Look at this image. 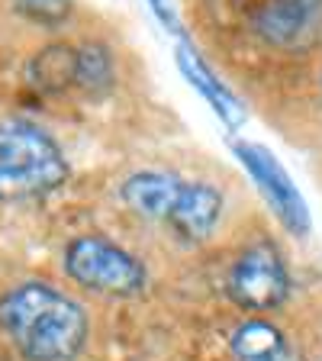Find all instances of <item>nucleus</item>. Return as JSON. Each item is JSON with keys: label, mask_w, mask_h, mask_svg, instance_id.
<instances>
[{"label": "nucleus", "mask_w": 322, "mask_h": 361, "mask_svg": "<svg viewBox=\"0 0 322 361\" xmlns=\"http://www.w3.org/2000/svg\"><path fill=\"white\" fill-rule=\"evenodd\" d=\"M0 329L26 361H71L87 342V313L58 287L30 281L0 297Z\"/></svg>", "instance_id": "1"}, {"label": "nucleus", "mask_w": 322, "mask_h": 361, "mask_svg": "<svg viewBox=\"0 0 322 361\" xmlns=\"http://www.w3.org/2000/svg\"><path fill=\"white\" fill-rule=\"evenodd\" d=\"M68 178L61 145L30 120L0 123V200H32Z\"/></svg>", "instance_id": "2"}, {"label": "nucleus", "mask_w": 322, "mask_h": 361, "mask_svg": "<svg viewBox=\"0 0 322 361\" xmlns=\"http://www.w3.org/2000/svg\"><path fill=\"white\" fill-rule=\"evenodd\" d=\"M68 278L106 297H132L145 287V268L123 245L100 235H81L65 248Z\"/></svg>", "instance_id": "3"}, {"label": "nucleus", "mask_w": 322, "mask_h": 361, "mask_svg": "<svg viewBox=\"0 0 322 361\" xmlns=\"http://www.w3.org/2000/svg\"><path fill=\"white\" fill-rule=\"evenodd\" d=\"M225 287L242 310L268 313L290 297V271L278 248L268 242H255L233 262Z\"/></svg>", "instance_id": "4"}, {"label": "nucleus", "mask_w": 322, "mask_h": 361, "mask_svg": "<svg viewBox=\"0 0 322 361\" xmlns=\"http://www.w3.org/2000/svg\"><path fill=\"white\" fill-rule=\"evenodd\" d=\"M235 155L245 165V171L252 174L255 188L261 190V197L268 200L271 213L284 223V229L290 235H306L309 233V210L303 194L297 190V184L290 180V174L284 171L278 158L271 155L268 149L252 142H235Z\"/></svg>", "instance_id": "5"}, {"label": "nucleus", "mask_w": 322, "mask_h": 361, "mask_svg": "<svg viewBox=\"0 0 322 361\" xmlns=\"http://www.w3.org/2000/svg\"><path fill=\"white\" fill-rule=\"evenodd\" d=\"M219 216H223V194H219V188L210 184V180L190 178L184 180V188H180L165 223L180 239L203 242L210 239L213 229L219 226Z\"/></svg>", "instance_id": "6"}, {"label": "nucleus", "mask_w": 322, "mask_h": 361, "mask_svg": "<svg viewBox=\"0 0 322 361\" xmlns=\"http://www.w3.org/2000/svg\"><path fill=\"white\" fill-rule=\"evenodd\" d=\"M322 23V0H268L258 13L255 26L271 45L297 49L316 36Z\"/></svg>", "instance_id": "7"}, {"label": "nucleus", "mask_w": 322, "mask_h": 361, "mask_svg": "<svg viewBox=\"0 0 322 361\" xmlns=\"http://www.w3.org/2000/svg\"><path fill=\"white\" fill-rule=\"evenodd\" d=\"M180 188H184V178L171 171H135L123 180L120 194L129 210L142 213L149 219H168Z\"/></svg>", "instance_id": "8"}, {"label": "nucleus", "mask_w": 322, "mask_h": 361, "mask_svg": "<svg viewBox=\"0 0 322 361\" xmlns=\"http://www.w3.org/2000/svg\"><path fill=\"white\" fill-rule=\"evenodd\" d=\"M233 358L235 361H303L290 338L271 319H245L233 332Z\"/></svg>", "instance_id": "9"}, {"label": "nucleus", "mask_w": 322, "mask_h": 361, "mask_svg": "<svg viewBox=\"0 0 322 361\" xmlns=\"http://www.w3.org/2000/svg\"><path fill=\"white\" fill-rule=\"evenodd\" d=\"M178 65H180V75H184L197 90H200L203 100L213 106V113H216L219 120H223L225 126H233V129L239 126V123H242V106H239V100H235L233 90L225 87V84L219 81L216 75H213L210 68H206V61H203L200 55L194 52V49L180 45V49H178Z\"/></svg>", "instance_id": "10"}, {"label": "nucleus", "mask_w": 322, "mask_h": 361, "mask_svg": "<svg viewBox=\"0 0 322 361\" xmlns=\"http://www.w3.org/2000/svg\"><path fill=\"white\" fill-rule=\"evenodd\" d=\"M113 84V55L100 42L75 49V87L84 94H106Z\"/></svg>", "instance_id": "11"}, {"label": "nucleus", "mask_w": 322, "mask_h": 361, "mask_svg": "<svg viewBox=\"0 0 322 361\" xmlns=\"http://www.w3.org/2000/svg\"><path fill=\"white\" fill-rule=\"evenodd\" d=\"M32 81L42 90H68L75 87V49L65 42L49 45L32 61Z\"/></svg>", "instance_id": "12"}, {"label": "nucleus", "mask_w": 322, "mask_h": 361, "mask_svg": "<svg viewBox=\"0 0 322 361\" xmlns=\"http://www.w3.org/2000/svg\"><path fill=\"white\" fill-rule=\"evenodd\" d=\"M13 7L20 16L42 26H58L71 16V0H13Z\"/></svg>", "instance_id": "13"}]
</instances>
